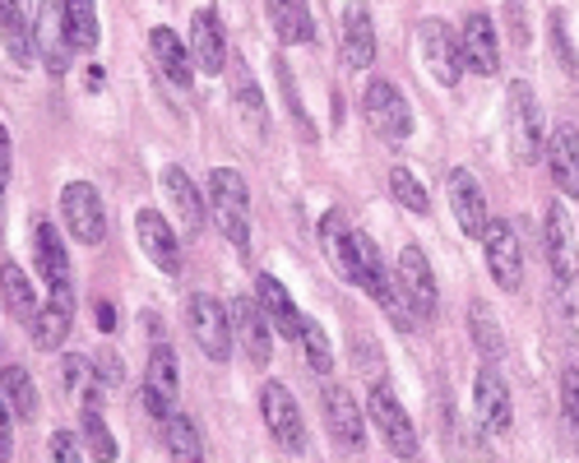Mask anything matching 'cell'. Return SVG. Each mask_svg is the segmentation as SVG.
Segmentation results:
<instances>
[{
  "instance_id": "23",
  "label": "cell",
  "mask_w": 579,
  "mask_h": 463,
  "mask_svg": "<svg viewBox=\"0 0 579 463\" xmlns=\"http://www.w3.org/2000/svg\"><path fill=\"white\" fill-rule=\"evenodd\" d=\"M256 301H260L264 320L274 324V330H279L283 339H302V311H297V301L287 297V287H283L279 278L260 274V283H256Z\"/></svg>"
},
{
  "instance_id": "13",
  "label": "cell",
  "mask_w": 579,
  "mask_h": 463,
  "mask_svg": "<svg viewBox=\"0 0 579 463\" xmlns=\"http://www.w3.org/2000/svg\"><path fill=\"white\" fill-rule=\"evenodd\" d=\"M227 316H232V339H241V347H246V361L269 366V357H274V339H269V320L260 311V301L237 297L227 306Z\"/></svg>"
},
{
  "instance_id": "38",
  "label": "cell",
  "mask_w": 579,
  "mask_h": 463,
  "mask_svg": "<svg viewBox=\"0 0 579 463\" xmlns=\"http://www.w3.org/2000/svg\"><path fill=\"white\" fill-rule=\"evenodd\" d=\"M390 190H394V200H399L403 209H409V214H417V218H427V214H432V195L422 190V181L413 177L409 167H394V171H390Z\"/></svg>"
},
{
  "instance_id": "39",
  "label": "cell",
  "mask_w": 579,
  "mask_h": 463,
  "mask_svg": "<svg viewBox=\"0 0 579 463\" xmlns=\"http://www.w3.org/2000/svg\"><path fill=\"white\" fill-rule=\"evenodd\" d=\"M302 347H306V361H311L316 376L334 371V353H330V339H324L320 320H302Z\"/></svg>"
},
{
  "instance_id": "2",
  "label": "cell",
  "mask_w": 579,
  "mask_h": 463,
  "mask_svg": "<svg viewBox=\"0 0 579 463\" xmlns=\"http://www.w3.org/2000/svg\"><path fill=\"white\" fill-rule=\"evenodd\" d=\"M506 121H510V149L519 163L543 158V107H537L529 80H515L506 93Z\"/></svg>"
},
{
  "instance_id": "18",
  "label": "cell",
  "mask_w": 579,
  "mask_h": 463,
  "mask_svg": "<svg viewBox=\"0 0 579 463\" xmlns=\"http://www.w3.org/2000/svg\"><path fill=\"white\" fill-rule=\"evenodd\" d=\"M543 241H547V260H552V274L556 283H570L579 274V256H575V227H570V214L562 204H547V232H543Z\"/></svg>"
},
{
  "instance_id": "3",
  "label": "cell",
  "mask_w": 579,
  "mask_h": 463,
  "mask_svg": "<svg viewBox=\"0 0 579 463\" xmlns=\"http://www.w3.org/2000/svg\"><path fill=\"white\" fill-rule=\"evenodd\" d=\"M362 116L385 144H403L413 134V111L409 98L390 84V80H371L366 84V98H362Z\"/></svg>"
},
{
  "instance_id": "24",
  "label": "cell",
  "mask_w": 579,
  "mask_h": 463,
  "mask_svg": "<svg viewBox=\"0 0 579 463\" xmlns=\"http://www.w3.org/2000/svg\"><path fill=\"white\" fill-rule=\"evenodd\" d=\"M376 61V28L366 5H347L343 10V66L347 70H366Z\"/></svg>"
},
{
  "instance_id": "32",
  "label": "cell",
  "mask_w": 579,
  "mask_h": 463,
  "mask_svg": "<svg viewBox=\"0 0 579 463\" xmlns=\"http://www.w3.org/2000/svg\"><path fill=\"white\" fill-rule=\"evenodd\" d=\"M61 390L80 403V408H103V390H98V371L84 357H66L61 361Z\"/></svg>"
},
{
  "instance_id": "37",
  "label": "cell",
  "mask_w": 579,
  "mask_h": 463,
  "mask_svg": "<svg viewBox=\"0 0 579 463\" xmlns=\"http://www.w3.org/2000/svg\"><path fill=\"white\" fill-rule=\"evenodd\" d=\"M167 450H172V463H204V446H200L196 422L172 413L167 417Z\"/></svg>"
},
{
  "instance_id": "45",
  "label": "cell",
  "mask_w": 579,
  "mask_h": 463,
  "mask_svg": "<svg viewBox=\"0 0 579 463\" xmlns=\"http://www.w3.org/2000/svg\"><path fill=\"white\" fill-rule=\"evenodd\" d=\"M51 463H84L80 450H74V436L70 431H56L51 436Z\"/></svg>"
},
{
  "instance_id": "44",
  "label": "cell",
  "mask_w": 579,
  "mask_h": 463,
  "mask_svg": "<svg viewBox=\"0 0 579 463\" xmlns=\"http://www.w3.org/2000/svg\"><path fill=\"white\" fill-rule=\"evenodd\" d=\"M562 408H566V417H570V427L579 431V371H575V366L562 376Z\"/></svg>"
},
{
  "instance_id": "25",
  "label": "cell",
  "mask_w": 579,
  "mask_h": 463,
  "mask_svg": "<svg viewBox=\"0 0 579 463\" xmlns=\"http://www.w3.org/2000/svg\"><path fill=\"white\" fill-rule=\"evenodd\" d=\"M320 246L324 256H330V264L339 269L343 283H357V246H353V227L343 223L339 209H330V214L320 218Z\"/></svg>"
},
{
  "instance_id": "33",
  "label": "cell",
  "mask_w": 579,
  "mask_h": 463,
  "mask_svg": "<svg viewBox=\"0 0 579 463\" xmlns=\"http://www.w3.org/2000/svg\"><path fill=\"white\" fill-rule=\"evenodd\" d=\"M232 103H237L241 121H246V126L264 140V130H269V111H264V98H260V88H256V80H250V70H246V66H237V74H232Z\"/></svg>"
},
{
  "instance_id": "11",
  "label": "cell",
  "mask_w": 579,
  "mask_h": 463,
  "mask_svg": "<svg viewBox=\"0 0 579 463\" xmlns=\"http://www.w3.org/2000/svg\"><path fill=\"white\" fill-rule=\"evenodd\" d=\"M482 246H487V269L496 287H506V293H519V283H524V250H519V237L515 227L500 218V223H487V237H482Z\"/></svg>"
},
{
  "instance_id": "27",
  "label": "cell",
  "mask_w": 579,
  "mask_h": 463,
  "mask_svg": "<svg viewBox=\"0 0 579 463\" xmlns=\"http://www.w3.org/2000/svg\"><path fill=\"white\" fill-rule=\"evenodd\" d=\"M149 51H153V61H158V70H163V80L167 84H177V88H190V47L181 43L172 28H153L149 33Z\"/></svg>"
},
{
  "instance_id": "46",
  "label": "cell",
  "mask_w": 579,
  "mask_h": 463,
  "mask_svg": "<svg viewBox=\"0 0 579 463\" xmlns=\"http://www.w3.org/2000/svg\"><path fill=\"white\" fill-rule=\"evenodd\" d=\"M10 454H14V417L5 403H0V463H10Z\"/></svg>"
},
{
  "instance_id": "36",
  "label": "cell",
  "mask_w": 579,
  "mask_h": 463,
  "mask_svg": "<svg viewBox=\"0 0 579 463\" xmlns=\"http://www.w3.org/2000/svg\"><path fill=\"white\" fill-rule=\"evenodd\" d=\"M469 330H473V343L482 347V357H487L492 366L506 357V334L496 330V320L487 311V301H469Z\"/></svg>"
},
{
  "instance_id": "17",
  "label": "cell",
  "mask_w": 579,
  "mask_h": 463,
  "mask_svg": "<svg viewBox=\"0 0 579 463\" xmlns=\"http://www.w3.org/2000/svg\"><path fill=\"white\" fill-rule=\"evenodd\" d=\"M399 287L409 293V306H413L417 316H436L440 293H436L432 264H427V256H422L417 246H403L399 250Z\"/></svg>"
},
{
  "instance_id": "41",
  "label": "cell",
  "mask_w": 579,
  "mask_h": 463,
  "mask_svg": "<svg viewBox=\"0 0 579 463\" xmlns=\"http://www.w3.org/2000/svg\"><path fill=\"white\" fill-rule=\"evenodd\" d=\"M274 74H279V84H283V98H287V107H293V121H297V130L311 140L316 134V126H311V116H306V107H302V98H297V84H293V70L283 66V56L274 61Z\"/></svg>"
},
{
  "instance_id": "16",
  "label": "cell",
  "mask_w": 579,
  "mask_h": 463,
  "mask_svg": "<svg viewBox=\"0 0 579 463\" xmlns=\"http://www.w3.org/2000/svg\"><path fill=\"white\" fill-rule=\"evenodd\" d=\"M70 324H74V293H70V283H61V287H51V297L43 301V311L33 320V343L43 353H56L70 339Z\"/></svg>"
},
{
  "instance_id": "5",
  "label": "cell",
  "mask_w": 579,
  "mask_h": 463,
  "mask_svg": "<svg viewBox=\"0 0 579 463\" xmlns=\"http://www.w3.org/2000/svg\"><path fill=\"white\" fill-rule=\"evenodd\" d=\"M417 56H422V66H427V74L436 84H446V88L459 84L463 47H459V37L450 33L446 19H422L417 24Z\"/></svg>"
},
{
  "instance_id": "9",
  "label": "cell",
  "mask_w": 579,
  "mask_h": 463,
  "mask_svg": "<svg viewBox=\"0 0 579 463\" xmlns=\"http://www.w3.org/2000/svg\"><path fill=\"white\" fill-rule=\"evenodd\" d=\"M260 417H264V427L274 431V440H279L283 450H293V454H302V450H306L302 408H297L293 390H283L279 380H269L264 390H260Z\"/></svg>"
},
{
  "instance_id": "26",
  "label": "cell",
  "mask_w": 579,
  "mask_h": 463,
  "mask_svg": "<svg viewBox=\"0 0 579 463\" xmlns=\"http://www.w3.org/2000/svg\"><path fill=\"white\" fill-rule=\"evenodd\" d=\"M547 167H552V181L562 186V195L579 200V134H575V126H556L552 130Z\"/></svg>"
},
{
  "instance_id": "40",
  "label": "cell",
  "mask_w": 579,
  "mask_h": 463,
  "mask_svg": "<svg viewBox=\"0 0 579 463\" xmlns=\"http://www.w3.org/2000/svg\"><path fill=\"white\" fill-rule=\"evenodd\" d=\"M84 413V446L98 454V463H116V436L107 431L103 408H80Z\"/></svg>"
},
{
  "instance_id": "43",
  "label": "cell",
  "mask_w": 579,
  "mask_h": 463,
  "mask_svg": "<svg viewBox=\"0 0 579 463\" xmlns=\"http://www.w3.org/2000/svg\"><path fill=\"white\" fill-rule=\"evenodd\" d=\"M506 14H510V47L524 51L533 43V33H529V10H524V0H506Z\"/></svg>"
},
{
  "instance_id": "31",
  "label": "cell",
  "mask_w": 579,
  "mask_h": 463,
  "mask_svg": "<svg viewBox=\"0 0 579 463\" xmlns=\"http://www.w3.org/2000/svg\"><path fill=\"white\" fill-rule=\"evenodd\" d=\"M0 297H5L10 316H14V320H24V324H33L37 311H43V301H37L33 283H28V274H24L19 264H0Z\"/></svg>"
},
{
  "instance_id": "34",
  "label": "cell",
  "mask_w": 579,
  "mask_h": 463,
  "mask_svg": "<svg viewBox=\"0 0 579 463\" xmlns=\"http://www.w3.org/2000/svg\"><path fill=\"white\" fill-rule=\"evenodd\" d=\"M66 28L74 51H98L103 28H98V5L93 0H66Z\"/></svg>"
},
{
  "instance_id": "7",
  "label": "cell",
  "mask_w": 579,
  "mask_h": 463,
  "mask_svg": "<svg viewBox=\"0 0 579 463\" xmlns=\"http://www.w3.org/2000/svg\"><path fill=\"white\" fill-rule=\"evenodd\" d=\"M33 43H37V61L51 80H61L70 70V56H74V43H70V28H66V5L61 0H47L37 5V24H33Z\"/></svg>"
},
{
  "instance_id": "30",
  "label": "cell",
  "mask_w": 579,
  "mask_h": 463,
  "mask_svg": "<svg viewBox=\"0 0 579 463\" xmlns=\"http://www.w3.org/2000/svg\"><path fill=\"white\" fill-rule=\"evenodd\" d=\"M0 403L10 408L14 422H33L37 417L43 403H37V384H33V376L24 371V366H5V371H0Z\"/></svg>"
},
{
  "instance_id": "48",
  "label": "cell",
  "mask_w": 579,
  "mask_h": 463,
  "mask_svg": "<svg viewBox=\"0 0 579 463\" xmlns=\"http://www.w3.org/2000/svg\"><path fill=\"white\" fill-rule=\"evenodd\" d=\"M98 330L111 334L116 330V311H111V301H98Z\"/></svg>"
},
{
  "instance_id": "35",
  "label": "cell",
  "mask_w": 579,
  "mask_h": 463,
  "mask_svg": "<svg viewBox=\"0 0 579 463\" xmlns=\"http://www.w3.org/2000/svg\"><path fill=\"white\" fill-rule=\"evenodd\" d=\"M177 376H181L177 353H172L167 343H158V347H153V357H149V371H144V390H153L163 403H172V399H177V384H181Z\"/></svg>"
},
{
  "instance_id": "10",
  "label": "cell",
  "mask_w": 579,
  "mask_h": 463,
  "mask_svg": "<svg viewBox=\"0 0 579 463\" xmlns=\"http://www.w3.org/2000/svg\"><path fill=\"white\" fill-rule=\"evenodd\" d=\"M134 237H140L144 256L153 260V269L167 278L181 274V246H177V232H172V223L158 214V209H140L134 214Z\"/></svg>"
},
{
  "instance_id": "47",
  "label": "cell",
  "mask_w": 579,
  "mask_h": 463,
  "mask_svg": "<svg viewBox=\"0 0 579 463\" xmlns=\"http://www.w3.org/2000/svg\"><path fill=\"white\" fill-rule=\"evenodd\" d=\"M10 134H5V126H0V195H5V181H10Z\"/></svg>"
},
{
  "instance_id": "4",
  "label": "cell",
  "mask_w": 579,
  "mask_h": 463,
  "mask_svg": "<svg viewBox=\"0 0 579 463\" xmlns=\"http://www.w3.org/2000/svg\"><path fill=\"white\" fill-rule=\"evenodd\" d=\"M366 417L376 422L380 440L390 446V454H394L399 463H417V431H413V422H409V413H403V403L394 399L390 384H371V403H366Z\"/></svg>"
},
{
  "instance_id": "6",
  "label": "cell",
  "mask_w": 579,
  "mask_h": 463,
  "mask_svg": "<svg viewBox=\"0 0 579 463\" xmlns=\"http://www.w3.org/2000/svg\"><path fill=\"white\" fill-rule=\"evenodd\" d=\"M186 324H190V334H196L200 353L209 361H227L232 357V316H227V306H218L209 293H190Z\"/></svg>"
},
{
  "instance_id": "42",
  "label": "cell",
  "mask_w": 579,
  "mask_h": 463,
  "mask_svg": "<svg viewBox=\"0 0 579 463\" xmlns=\"http://www.w3.org/2000/svg\"><path fill=\"white\" fill-rule=\"evenodd\" d=\"M552 51H556V61H562L566 74H579V61H575V51H570V37H566V14H552Z\"/></svg>"
},
{
  "instance_id": "1",
  "label": "cell",
  "mask_w": 579,
  "mask_h": 463,
  "mask_svg": "<svg viewBox=\"0 0 579 463\" xmlns=\"http://www.w3.org/2000/svg\"><path fill=\"white\" fill-rule=\"evenodd\" d=\"M246 177L241 171H232V167H218V171H209V209H214V223L223 237L246 250L250 246V214H246Z\"/></svg>"
},
{
  "instance_id": "14",
  "label": "cell",
  "mask_w": 579,
  "mask_h": 463,
  "mask_svg": "<svg viewBox=\"0 0 579 463\" xmlns=\"http://www.w3.org/2000/svg\"><path fill=\"white\" fill-rule=\"evenodd\" d=\"M473 408H477L482 427H487L492 436H506V431H510V422H515L510 390H506V380H500V371H496L492 361L477 371V384H473Z\"/></svg>"
},
{
  "instance_id": "19",
  "label": "cell",
  "mask_w": 579,
  "mask_h": 463,
  "mask_svg": "<svg viewBox=\"0 0 579 463\" xmlns=\"http://www.w3.org/2000/svg\"><path fill=\"white\" fill-rule=\"evenodd\" d=\"M33 24H37L33 0H0V33H5V47H10V61L14 66H28L33 56H37Z\"/></svg>"
},
{
  "instance_id": "20",
  "label": "cell",
  "mask_w": 579,
  "mask_h": 463,
  "mask_svg": "<svg viewBox=\"0 0 579 463\" xmlns=\"http://www.w3.org/2000/svg\"><path fill=\"white\" fill-rule=\"evenodd\" d=\"M190 61L204 74H218L227 66V37L214 10H196V19H190Z\"/></svg>"
},
{
  "instance_id": "12",
  "label": "cell",
  "mask_w": 579,
  "mask_h": 463,
  "mask_svg": "<svg viewBox=\"0 0 579 463\" xmlns=\"http://www.w3.org/2000/svg\"><path fill=\"white\" fill-rule=\"evenodd\" d=\"M450 209H454V223L469 241H482L487 237V195H482V186L469 167H454L450 171Z\"/></svg>"
},
{
  "instance_id": "21",
  "label": "cell",
  "mask_w": 579,
  "mask_h": 463,
  "mask_svg": "<svg viewBox=\"0 0 579 463\" xmlns=\"http://www.w3.org/2000/svg\"><path fill=\"white\" fill-rule=\"evenodd\" d=\"M459 47H463V66H469V70H477V74H496L500 70V43H496V28H492L487 14L463 19Z\"/></svg>"
},
{
  "instance_id": "8",
  "label": "cell",
  "mask_w": 579,
  "mask_h": 463,
  "mask_svg": "<svg viewBox=\"0 0 579 463\" xmlns=\"http://www.w3.org/2000/svg\"><path fill=\"white\" fill-rule=\"evenodd\" d=\"M61 218H66V232L80 246H98L107 237L103 200H98V190H93L88 181H70L61 190Z\"/></svg>"
},
{
  "instance_id": "28",
  "label": "cell",
  "mask_w": 579,
  "mask_h": 463,
  "mask_svg": "<svg viewBox=\"0 0 579 463\" xmlns=\"http://www.w3.org/2000/svg\"><path fill=\"white\" fill-rule=\"evenodd\" d=\"M33 260H37V269H43V278H47L51 287L70 283L66 241H61V232H56L51 223H37V232H33Z\"/></svg>"
},
{
  "instance_id": "22",
  "label": "cell",
  "mask_w": 579,
  "mask_h": 463,
  "mask_svg": "<svg viewBox=\"0 0 579 463\" xmlns=\"http://www.w3.org/2000/svg\"><path fill=\"white\" fill-rule=\"evenodd\" d=\"M163 190H167L172 209H177L181 237H200V227H204V195L196 190V181H190L181 167H167L163 171Z\"/></svg>"
},
{
  "instance_id": "29",
  "label": "cell",
  "mask_w": 579,
  "mask_h": 463,
  "mask_svg": "<svg viewBox=\"0 0 579 463\" xmlns=\"http://www.w3.org/2000/svg\"><path fill=\"white\" fill-rule=\"evenodd\" d=\"M269 10V24H274V33L283 37V43H311L316 37V19L311 10H306V0H264Z\"/></svg>"
},
{
  "instance_id": "15",
  "label": "cell",
  "mask_w": 579,
  "mask_h": 463,
  "mask_svg": "<svg viewBox=\"0 0 579 463\" xmlns=\"http://www.w3.org/2000/svg\"><path fill=\"white\" fill-rule=\"evenodd\" d=\"M324 417H330V431L343 450H357L366 446V413L357 408V399L343 390V384H324Z\"/></svg>"
}]
</instances>
